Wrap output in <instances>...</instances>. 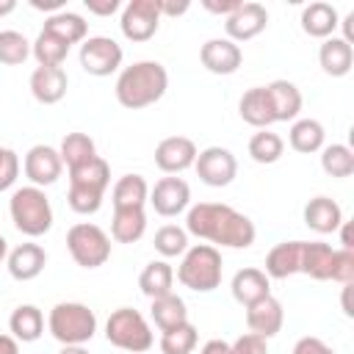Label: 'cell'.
Returning <instances> with one entry per match:
<instances>
[{"mask_svg":"<svg viewBox=\"0 0 354 354\" xmlns=\"http://www.w3.org/2000/svg\"><path fill=\"white\" fill-rule=\"evenodd\" d=\"M0 354H19V343L11 335H0Z\"/></svg>","mask_w":354,"mask_h":354,"instance_id":"f5cc1de1","label":"cell"},{"mask_svg":"<svg viewBox=\"0 0 354 354\" xmlns=\"http://www.w3.org/2000/svg\"><path fill=\"white\" fill-rule=\"evenodd\" d=\"M47 266V252L39 243H19L8 252V274L19 282L36 279Z\"/></svg>","mask_w":354,"mask_h":354,"instance_id":"44dd1931","label":"cell"},{"mask_svg":"<svg viewBox=\"0 0 354 354\" xmlns=\"http://www.w3.org/2000/svg\"><path fill=\"white\" fill-rule=\"evenodd\" d=\"M196 160V144L185 136H169L155 147V166L166 174H180Z\"/></svg>","mask_w":354,"mask_h":354,"instance_id":"9a60e30c","label":"cell"},{"mask_svg":"<svg viewBox=\"0 0 354 354\" xmlns=\"http://www.w3.org/2000/svg\"><path fill=\"white\" fill-rule=\"evenodd\" d=\"M318 64L326 75L343 77L354 66V47L346 44L340 36H329V39H324V44L318 50Z\"/></svg>","mask_w":354,"mask_h":354,"instance_id":"cb8c5ba5","label":"cell"},{"mask_svg":"<svg viewBox=\"0 0 354 354\" xmlns=\"http://www.w3.org/2000/svg\"><path fill=\"white\" fill-rule=\"evenodd\" d=\"M30 55L39 61V66H61L66 61V55H69V44L55 39L53 33L41 30L36 36V41L30 44Z\"/></svg>","mask_w":354,"mask_h":354,"instance_id":"d590c367","label":"cell"},{"mask_svg":"<svg viewBox=\"0 0 354 354\" xmlns=\"http://www.w3.org/2000/svg\"><path fill=\"white\" fill-rule=\"evenodd\" d=\"M119 28H122V36L127 41H149L160 28L158 0H130L122 8Z\"/></svg>","mask_w":354,"mask_h":354,"instance_id":"9c48e42d","label":"cell"},{"mask_svg":"<svg viewBox=\"0 0 354 354\" xmlns=\"http://www.w3.org/2000/svg\"><path fill=\"white\" fill-rule=\"evenodd\" d=\"M299 22H301V30H304L307 36H313V39H329V36L335 33V28L340 25L337 8L329 6V3H321V0L304 6Z\"/></svg>","mask_w":354,"mask_h":354,"instance_id":"484cf974","label":"cell"},{"mask_svg":"<svg viewBox=\"0 0 354 354\" xmlns=\"http://www.w3.org/2000/svg\"><path fill=\"white\" fill-rule=\"evenodd\" d=\"M241 3H243V0H202V6H205L210 14H221L224 19H227Z\"/></svg>","mask_w":354,"mask_h":354,"instance_id":"7dc6e473","label":"cell"},{"mask_svg":"<svg viewBox=\"0 0 354 354\" xmlns=\"http://www.w3.org/2000/svg\"><path fill=\"white\" fill-rule=\"evenodd\" d=\"M174 285V268L166 263V260H152L144 266L141 277H138V288L147 299H160L166 293H174L171 290Z\"/></svg>","mask_w":354,"mask_h":354,"instance_id":"4dcf8cb0","label":"cell"},{"mask_svg":"<svg viewBox=\"0 0 354 354\" xmlns=\"http://www.w3.org/2000/svg\"><path fill=\"white\" fill-rule=\"evenodd\" d=\"M155 252L163 254V257H177V254H185L188 249V232L185 227H177V224H166L155 232V241H152Z\"/></svg>","mask_w":354,"mask_h":354,"instance_id":"ab89813d","label":"cell"},{"mask_svg":"<svg viewBox=\"0 0 354 354\" xmlns=\"http://www.w3.org/2000/svg\"><path fill=\"white\" fill-rule=\"evenodd\" d=\"M199 354H232V351H230V343L227 340H207Z\"/></svg>","mask_w":354,"mask_h":354,"instance_id":"681fc988","label":"cell"},{"mask_svg":"<svg viewBox=\"0 0 354 354\" xmlns=\"http://www.w3.org/2000/svg\"><path fill=\"white\" fill-rule=\"evenodd\" d=\"M194 169L199 174V180L210 188H224L235 180L238 174V160L227 147H207L202 152H196Z\"/></svg>","mask_w":354,"mask_h":354,"instance_id":"8fae6325","label":"cell"},{"mask_svg":"<svg viewBox=\"0 0 354 354\" xmlns=\"http://www.w3.org/2000/svg\"><path fill=\"white\" fill-rule=\"evenodd\" d=\"M8 329L17 343H33L44 332V315L36 304H19L8 318Z\"/></svg>","mask_w":354,"mask_h":354,"instance_id":"4316f807","label":"cell"},{"mask_svg":"<svg viewBox=\"0 0 354 354\" xmlns=\"http://www.w3.org/2000/svg\"><path fill=\"white\" fill-rule=\"evenodd\" d=\"M332 257L335 249L324 241H304L301 246V274H307L310 279L326 282L332 274Z\"/></svg>","mask_w":354,"mask_h":354,"instance_id":"f1b7e54d","label":"cell"},{"mask_svg":"<svg viewBox=\"0 0 354 354\" xmlns=\"http://www.w3.org/2000/svg\"><path fill=\"white\" fill-rule=\"evenodd\" d=\"M19 177V158L14 149L0 147V191H8Z\"/></svg>","mask_w":354,"mask_h":354,"instance_id":"7bdbcfd3","label":"cell"},{"mask_svg":"<svg viewBox=\"0 0 354 354\" xmlns=\"http://www.w3.org/2000/svg\"><path fill=\"white\" fill-rule=\"evenodd\" d=\"M108 183H111V166L100 155L94 160H88L86 166L69 169V191H66L69 207L80 216L97 213L102 207V196H105Z\"/></svg>","mask_w":354,"mask_h":354,"instance_id":"3957f363","label":"cell"},{"mask_svg":"<svg viewBox=\"0 0 354 354\" xmlns=\"http://www.w3.org/2000/svg\"><path fill=\"white\" fill-rule=\"evenodd\" d=\"M8 213L14 227L28 238H39L53 227V205L44 188H36V185L17 188L8 199Z\"/></svg>","mask_w":354,"mask_h":354,"instance_id":"5b68a950","label":"cell"},{"mask_svg":"<svg viewBox=\"0 0 354 354\" xmlns=\"http://www.w3.org/2000/svg\"><path fill=\"white\" fill-rule=\"evenodd\" d=\"M321 169L329 177H351L354 174V152L346 144H329L321 149Z\"/></svg>","mask_w":354,"mask_h":354,"instance_id":"74e56055","label":"cell"},{"mask_svg":"<svg viewBox=\"0 0 354 354\" xmlns=\"http://www.w3.org/2000/svg\"><path fill=\"white\" fill-rule=\"evenodd\" d=\"M41 30L53 33L55 39H61V41H66V44L72 47V44H77V41H86L88 25H86V19H83L80 14H75V11H58V14H50V17L44 19V28H41Z\"/></svg>","mask_w":354,"mask_h":354,"instance_id":"f546056e","label":"cell"},{"mask_svg":"<svg viewBox=\"0 0 354 354\" xmlns=\"http://www.w3.org/2000/svg\"><path fill=\"white\" fill-rule=\"evenodd\" d=\"M282 324H285V310H282L279 299H274V296H263L260 301L246 307V326L252 335H260L268 340V337L279 335Z\"/></svg>","mask_w":354,"mask_h":354,"instance_id":"e0dca14e","label":"cell"},{"mask_svg":"<svg viewBox=\"0 0 354 354\" xmlns=\"http://www.w3.org/2000/svg\"><path fill=\"white\" fill-rule=\"evenodd\" d=\"M66 249L80 268H100L111 257V238L102 227L80 221L66 232Z\"/></svg>","mask_w":354,"mask_h":354,"instance_id":"ba28073f","label":"cell"},{"mask_svg":"<svg viewBox=\"0 0 354 354\" xmlns=\"http://www.w3.org/2000/svg\"><path fill=\"white\" fill-rule=\"evenodd\" d=\"M30 55V41L19 30H0V64L17 66Z\"/></svg>","mask_w":354,"mask_h":354,"instance_id":"60d3db41","label":"cell"},{"mask_svg":"<svg viewBox=\"0 0 354 354\" xmlns=\"http://www.w3.org/2000/svg\"><path fill=\"white\" fill-rule=\"evenodd\" d=\"M188 0H180V3H171V0H158V8H160V17H180L188 11Z\"/></svg>","mask_w":354,"mask_h":354,"instance_id":"c3c4849f","label":"cell"},{"mask_svg":"<svg viewBox=\"0 0 354 354\" xmlns=\"http://www.w3.org/2000/svg\"><path fill=\"white\" fill-rule=\"evenodd\" d=\"M158 216L171 218L180 216L183 210H188L191 205V188L183 177H160L152 188H149V199H147Z\"/></svg>","mask_w":354,"mask_h":354,"instance_id":"7c38bea8","label":"cell"},{"mask_svg":"<svg viewBox=\"0 0 354 354\" xmlns=\"http://www.w3.org/2000/svg\"><path fill=\"white\" fill-rule=\"evenodd\" d=\"M337 230H340V243H343V249H351V252H354V241H351V224H348V221H343Z\"/></svg>","mask_w":354,"mask_h":354,"instance_id":"db71d44e","label":"cell"},{"mask_svg":"<svg viewBox=\"0 0 354 354\" xmlns=\"http://www.w3.org/2000/svg\"><path fill=\"white\" fill-rule=\"evenodd\" d=\"M351 22H354V11H348V14L343 17V22H340V25H343V36H340V39H343L346 44L354 41V25H351Z\"/></svg>","mask_w":354,"mask_h":354,"instance_id":"816d5d0a","label":"cell"},{"mask_svg":"<svg viewBox=\"0 0 354 354\" xmlns=\"http://www.w3.org/2000/svg\"><path fill=\"white\" fill-rule=\"evenodd\" d=\"M185 232L196 235L199 241H210V246L227 249H249L257 235L252 218L224 202H199L188 207Z\"/></svg>","mask_w":354,"mask_h":354,"instance_id":"6da1fadb","label":"cell"},{"mask_svg":"<svg viewBox=\"0 0 354 354\" xmlns=\"http://www.w3.org/2000/svg\"><path fill=\"white\" fill-rule=\"evenodd\" d=\"M230 290H232V299H235L238 304L249 307V304L260 301L263 296H271V279L266 277L263 268L249 266V268H241V271L232 277Z\"/></svg>","mask_w":354,"mask_h":354,"instance_id":"7402d4cb","label":"cell"},{"mask_svg":"<svg viewBox=\"0 0 354 354\" xmlns=\"http://www.w3.org/2000/svg\"><path fill=\"white\" fill-rule=\"evenodd\" d=\"M47 329L61 346H83L97 332V315L80 301H58L47 315Z\"/></svg>","mask_w":354,"mask_h":354,"instance_id":"8992f818","label":"cell"},{"mask_svg":"<svg viewBox=\"0 0 354 354\" xmlns=\"http://www.w3.org/2000/svg\"><path fill=\"white\" fill-rule=\"evenodd\" d=\"M83 3H86L88 14H97V17H111V14H116L122 8L119 0H83Z\"/></svg>","mask_w":354,"mask_h":354,"instance_id":"bcb514c9","label":"cell"},{"mask_svg":"<svg viewBox=\"0 0 354 354\" xmlns=\"http://www.w3.org/2000/svg\"><path fill=\"white\" fill-rule=\"evenodd\" d=\"M152 321L160 332H169L174 326H183L188 324V310H185V301L177 296V293H166L160 299H152Z\"/></svg>","mask_w":354,"mask_h":354,"instance_id":"d6a6232c","label":"cell"},{"mask_svg":"<svg viewBox=\"0 0 354 354\" xmlns=\"http://www.w3.org/2000/svg\"><path fill=\"white\" fill-rule=\"evenodd\" d=\"M304 224L321 235H329V232H337V227L343 224V210L335 199L329 196H313L307 205H304Z\"/></svg>","mask_w":354,"mask_h":354,"instance_id":"603a6c76","label":"cell"},{"mask_svg":"<svg viewBox=\"0 0 354 354\" xmlns=\"http://www.w3.org/2000/svg\"><path fill=\"white\" fill-rule=\"evenodd\" d=\"M169 88V72L160 61H136L124 66L116 77V100L122 108L141 111L155 105Z\"/></svg>","mask_w":354,"mask_h":354,"instance_id":"7a4b0ae2","label":"cell"},{"mask_svg":"<svg viewBox=\"0 0 354 354\" xmlns=\"http://www.w3.org/2000/svg\"><path fill=\"white\" fill-rule=\"evenodd\" d=\"M230 351L232 354H268V340L260 337V335L246 332V335H241L230 343Z\"/></svg>","mask_w":354,"mask_h":354,"instance_id":"ee69618b","label":"cell"},{"mask_svg":"<svg viewBox=\"0 0 354 354\" xmlns=\"http://www.w3.org/2000/svg\"><path fill=\"white\" fill-rule=\"evenodd\" d=\"M199 61L213 75H232L243 64V53L230 39H207L199 50Z\"/></svg>","mask_w":354,"mask_h":354,"instance_id":"2e32d148","label":"cell"},{"mask_svg":"<svg viewBox=\"0 0 354 354\" xmlns=\"http://www.w3.org/2000/svg\"><path fill=\"white\" fill-rule=\"evenodd\" d=\"M105 337L111 346L130 351V354H144L152 348V329L147 324V318L133 310V307H119L108 315L105 321Z\"/></svg>","mask_w":354,"mask_h":354,"instance_id":"52a82bcc","label":"cell"},{"mask_svg":"<svg viewBox=\"0 0 354 354\" xmlns=\"http://www.w3.org/2000/svg\"><path fill=\"white\" fill-rule=\"evenodd\" d=\"M282 152H285V141L271 130H260L249 138V155L254 163H263V166L277 163L282 158Z\"/></svg>","mask_w":354,"mask_h":354,"instance_id":"8d00e7d4","label":"cell"},{"mask_svg":"<svg viewBox=\"0 0 354 354\" xmlns=\"http://www.w3.org/2000/svg\"><path fill=\"white\" fill-rule=\"evenodd\" d=\"M122 47L111 36H88L80 44V66L94 77H108L122 66Z\"/></svg>","mask_w":354,"mask_h":354,"instance_id":"30bf717a","label":"cell"},{"mask_svg":"<svg viewBox=\"0 0 354 354\" xmlns=\"http://www.w3.org/2000/svg\"><path fill=\"white\" fill-rule=\"evenodd\" d=\"M58 155H61V163L66 169H77V166H86L88 160L97 158V147H94V138L86 133H66Z\"/></svg>","mask_w":354,"mask_h":354,"instance_id":"e575fe53","label":"cell"},{"mask_svg":"<svg viewBox=\"0 0 354 354\" xmlns=\"http://www.w3.org/2000/svg\"><path fill=\"white\" fill-rule=\"evenodd\" d=\"M268 25V11L260 3H241L227 19H224V30L230 41H249L254 36H260Z\"/></svg>","mask_w":354,"mask_h":354,"instance_id":"4fadbf2b","label":"cell"},{"mask_svg":"<svg viewBox=\"0 0 354 354\" xmlns=\"http://www.w3.org/2000/svg\"><path fill=\"white\" fill-rule=\"evenodd\" d=\"M301 246L304 241H282L266 254V277L268 279H288L301 274Z\"/></svg>","mask_w":354,"mask_h":354,"instance_id":"ffe728a7","label":"cell"},{"mask_svg":"<svg viewBox=\"0 0 354 354\" xmlns=\"http://www.w3.org/2000/svg\"><path fill=\"white\" fill-rule=\"evenodd\" d=\"M22 169H25V177H28L36 188H44V185H53V183L61 177L64 163H61L58 149H53V147H47V144H36V147L28 149Z\"/></svg>","mask_w":354,"mask_h":354,"instance_id":"5bb4252c","label":"cell"},{"mask_svg":"<svg viewBox=\"0 0 354 354\" xmlns=\"http://www.w3.org/2000/svg\"><path fill=\"white\" fill-rule=\"evenodd\" d=\"M147 232V213L144 207H113L111 218V238L116 243H136Z\"/></svg>","mask_w":354,"mask_h":354,"instance_id":"d4e9b609","label":"cell"},{"mask_svg":"<svg viewBox=\"0 0 354 354\" xmlns=\"http://www.w3.org/2000/svg\"><path fill=\"white\" fill-rule=\"evenodd\" d=\"M293 354H337L332 346H326L321 337H313V335H304L296 340L293 346Z\"/></svg>","mask_w":354,"mask_h":354,"instance_id":"f6af8a7d","label":"cell"},{"mask_svg":"<svg viewBox=\"0 0 354 354\" xmlns=\"http://www.w3.org/2000/svg\"><path fill=\"white\" fill-rule=\"evenodd\" d=\"M196 340H199L196 326L188 321L169 332H160V351L163 354H191L196 348Z\"/></svg>","mask_w":354,"mask_h":354,"instance_id":"f35d334b","label":"cell"},{"mask_svg":"<svg viewBox=\"0 0 354 354\" xmlns=\"http://www.w3.org/2000/svg\"><path fill=\"white\" fill-rule=\"evenodd\" d=\"M58 354H88V351H86L83 346H64Z\"/></svg>","mask_w":354,"mask_h":354,"instance_id":"6f0895ef","label":"cell"},{"mask_svg":"<svg viewBox=\"0 0 354 354\" xmlns=\"http://www.w3.org/2000/svg\"><path fill=\"white\" fill-rule=\"evenodd\" d=\"M263 88H266L274 122H296V116L301 111V91L296 88V83H290V80H271Z\"/></svg>","mask_w":354,"mask_h":354,"instance_id":"d6986e66","label":"cell"},{"mask_svg":"<svg viewBox=\"0 0 354 354\" xmlns=\"http://www.w3.org/2000/svg\"><path fill=\"white\" fill-rule=\"evenodd\" d=\"M238 113L246 124L257 127V130H268L274 124V116H271V105H268V97H266V88L263 86H254L249 91H243L241 102H238Z\"/></svg>","mask_w":354,"mask_h":354,"instance_id":"83f0119b","label":"cell"},{"mask_svg":"<svg viewBox=\"0 0 354 354\" xmlns=\"http://www.w3.org/2000/svg\"><path fill=\"white\" fill-rule=\"evenodd\" d=\"M30 6L39 8V11H53V14H58V11L64 8V0H30Z\"/></svg>","mask_w":354,"mask_h":354,"instance_id":"f907efd6","label":"cell"},{"mask_svg":"<svg viewBox=\"0 0 354 354\" xmlns=\"http://www.w3.org/2000/svg\"><path fill=\"white\" fill-rule=\"evenodd\" d=\"M149 199V185L141 174H124L116 180L113 191H111V202L113 207H144Z\"/></svg>","mask_w":354,"mask_h":354,"instance_id":"836d02e7","label":"cell"},{"mask_svg":"<svg viewBox=\"0 0 354 354\" xmlns=\"http://www.w3.org/2000/svg\"><path fill=\"white\" fill-rule=\"evenodd\" d=\"M348 296H351V285H343V299H340V301H343V313L351 318L354 310H351V299H348Z\"/></svg>","mask_w":354,"mask_h":354,"instance_id":"11a10c76","label":"cell"},{"mask_svg":"<svg viewBox=\"0 0 354 354\" xmlns=\"http://www.w3.org/2000/svg\"><path fill=\"white\" fill-rule=\"evenodd\" d=\"M221 252L210 243H196L188 246L180 266H177V279L183 288L194 293H210L221 285Z\"/></svg>","mask_w":354,"mask_h":354,"instance_id":"277c9868","label":"cell"},{"mask_svg":"<svg viewBox=\"0 0 354 354\" xmlns=\"http://www.w3.org/2000/svg\"><path fill=\"white\" fill-rule=\"evenodd\" d=\"M14 8H17V3H14V0H0V17H8Z\"/></svg>","mask_w":354,"mask_h":354,"instance_id":"9f6ffc18","label":"cell"},{"mask_svg":"<svg viewBox=\"0 0 354 354\" xmlns=\"http://www.w3.org/2000/svg\"><path fill=\"white\" fill-rule=\"evenodd\" d=\"M329 279L340 282V285H351L354 282V252L351 249H335Z\"/></svg>","mask_w":354,"mask_h":354,"instance_id":"b9f144b4","label":"cell"},{"mask_svg":"<svg viewBox=\"0 0 354 354\" xmlns=\"http://www.w3.org/2000/svg\"><path fill=\"white\" fill-rule=\"evenodd\" d=\"M6 257H8V241H6L3 235H0V263H3Z\"/></svg>","mask_w":354,"mask_h":354,"instance_id":"680465c9","label":"cell"},{"mask_svg":"<svg viewBox=\"0 0 354 354\" xmlns=\"http://www.w3.org/2000/svg\"><path fill=\"white\" fill-rule=\"evenodd\" d=\"M69 77L61 66H36L30 75V94L41 105H55L64 100Z\"/></svg>","mask_w":354,"mask_h":354,"instance_id":"ac0fdd59","label":"cell"},{"mask_svg":"<svg viewBox=\"0 0 354 354\" xmlns=\"http://www.w3.org/2000/svg\"><path fill=\"white\" fill-rule=\"evenodd\" d=\"M324 138H326V133L318 119H296L288 133L290 149H296L301 155H313V152L324 149Z\"/></svg>","mask_w":354,"mask_h":354,"instance_id":"1f68e13d","label":"cell"}]
</instances>
